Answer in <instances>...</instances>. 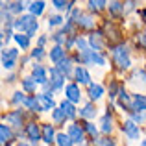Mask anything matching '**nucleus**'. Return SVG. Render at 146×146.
<instances>
[{
  "mask_svg": "<svg viewBox=\"0 0 146 146\" xmlns=\"http://www.w3.org/2000/svg\"><path fill=\"white\" fill-rule=\"evenodd\" d=\"M80 146H89V144H85V143H83V144H80Z\"/></svg>",
  "mask_w": 146,
  "mask_h": 146,
  "instance_id": "44",
  "label": "nucleus"
},
{
  "mask_svg": "<svg viewBox=\"0 0 146 146\" xmlns=\"http://www.w3.org/2000/svg\"><path fill=\"white\" fill-rule=\"evenodd\" d=\"M52 120H54V124H63L67 120V115H65V111L61 107H56L52 111Z\"/></svg>",
  "mask_w": 146,
  "mask_h": 146,
  "instance_id": "29",
  "label": "nucleus"
},
{
  "mask_svg": "<svg viewBox=\"0 0 146 146\" xmlns=\"http://www.w3.org/2000/svg\"><path fill=\"white\" fill-rule=\"evenodd\" d=\"M61 109L65 111V115H67V118H76V115H78V111H76V106L72 102H68V100H63L61 102Z\"/></svg>",
  "mask_w": 146,
  "mask_h": 146,
  "instance_id": "21",
  "label": "nucleus"
},
{
  "mask_svg": "<svg viewBox=\"0 0 146 146\" xmlns=\"http://www.w3.org/2000/svg\"><path fill=\"white\" fill-rule=\"evenodd\" d=\"M46 43V35H41L39 37V41H37V44H39V48H43V44Z\"/></svg>",
  "mask_w": 146,
  "mask_h": 146,
  "instance_id": "40",
  "label": "nucleus"
},
{
  "mask_svg": "<svg viewBox=\"0 0 146 146\" xmlns=\"http://www.w3.org/2000/svg\"><path fill=\"white\" fill-rule=\"evenodd\" d=\"M22 118H24L22 109H15V111H11V113L4 115V124L13 126V128H21L22 126Z\"/></svg>",
  "mask_w": 146,
  "mask_h": 146,
  "instance_id": "7",
  "label": "nucleus"
},
{
  "mask_svg": "<svg viewBox=\"0 0 146 146\" xmlns=\"http://www.w3.org/2000/svg\"><path fill=\"white\" fill-rule=\"evenodd\" d=\"M32 78L35 80L39 85H46V83H48V70L43 67V65H33V68H32Z\"/></svg>",
  "mask_w": 146,
  "mask_h": 146,
  "instance_id": "10",
  "label": "nucleus"
},
{
  "mask_svg": "<svg viewBox=\"0 0 146 146\" xmlns=\"http://www.w3.org/2000/svg\"><path fill=\"white\" fill-rule=\"evenodd\" d=\"M48 83H50V87H52L54 91H61L63 87H67L65 85V76L57 70V67L50 68V82Z\"/></svg>",
  "mask_w": 146,
  "mask_h": 146,
  "instance_id": "5",
  "label": "nucleus"
},
{
  "mask_svg": "<svg viewBox=\"0 0 146 146\" xmlns=\"http://www.w3.org/2000/svg\"><path fill=\"white\" fill-rule=\"evenodd\" d=\"M122 131H124V135H126V139H128V141H139V137H141L139 124H135L131 118L124 120V124H122Z\"/></svg>",
  "mask_w": 146,
  "mask_h": 146,
  "instance_id": "4",
  "label": "nucleus"
},
{
  "mask_svg": "<svg viewBox=\"0 0 146 146\" xmlns=\"http://www.w3.org/2000/svg\"><path fill=\"white\" fill-rule=\"evenodd\" d=\"M65 98L72 104H78L82 100V91H80V85L78 83H68L65 87Z\"/></svg>",
  "mask_w": 146,
  "mask_h": 146,
  "instance_id": "9",
  "label": "nucleus"
},
{
  "mask_svg": "<svg viewBox=\"0 0 146 146\" xmlns=\"http://www.w3.org/2000/svg\"><path fill=\"white\" fill-rule=\"evenodd\" d=\"M56 144H57V146H74L72 139L67 135V133H57V137H56Z\"/></svg>",
  "mask_w": 146,
  "mask_h": 146,
  "instance_id": "30",
  "label": "nucleus"
},
{
  "mask_svg": "<svg viewBox=\"0 0 146 146\" xmlns=\"http://www.w3.org/2000/svg\"><path fill=\"white\" fill-rule=\"evenodd\" d=\"M104 96V87L100 85V83H91L89 85V98L91 102H96Z\"/></svg>",
  "mask_w": 146,
  "mask_h": 146,
  "instance_id": "20",
  "label": "nucleus"
},
{
  "mask_svg": "<svg viewBox=\"0 0 146 146\" xmlns=\"http://www.w3.org/2000/svg\"><path fill=\"white\" fill-rule=\"evenodd\" d=\"M11 139H13V131H11V128L7 124H2V126H0V143L6 146Z\"/></svg>",
  "mask_w": 146,
  "mask_h": 146,
  "instance_id": "22",
  "label": "nucleus"
},
{
  "mask_svg": "<svg viewBox=\"0 0 146 146\" xmlns=\"http://www.w3.org/2000/svg\"><path fill=\"white\" fill-rule=\"evenodd\" d=\"M93 146H115V141L109 137H98L93 141Z\"/></svg>",
  "mask_w": 146,
  "mask_h": 146,
  "instance_id": "34",
  "label": "nucleus"
},
{
  "mask_svg": "<svg viewBox=\"0 0 146 146\" xmlns=\"http://www.w3.org/2000/svg\"><path fill=\"white\" fill-rule=\"evenodd\" d=\"M100 131L102 133H111L113 131V117L109 113H106L100 118Z\"/></svg>",
  "mask_w": 146,
  "mask_h": 146,
  "instance_id": "19",
  "label": "nucleus"
},
{
  "mask_svg": "<svg viewBox=\"0 0 146 146\" xmlns=\"http://www.w3.org/2000/svg\"><path fill=\"white\" fill-rule=\"evenodd\" d=\"M94 24H96V21H94L93 15H82V19L78 21V26L80 28H85V30L94 28Z\"/></svg>",
  "mask_w": 146,
  "mask_h": 146,
  "instance_id": "24",
  "label": "nucleus"
},
{
  "mask_svg": "<svg viewBox=\"0 0 146 146\" xmlns=\"http://www.w3.org/2000/svg\"><path fill=\"white\" fill-rule=\"evenodd\" d=\"M80 117L85 118L87 122H89V118H94V117H96V107H94V104L93 102H87L85 106L80 109Z\"/></svg>",
  "mask_w": 146,
  "mask_h": 146,
  "instance_id": "16",
  "label": "nucleus"
},
{
  "mask_svg": "<svg viewBox=\"0 0 146 146\" xmlns=\"http://www.w3.org/2000/svg\"><path fill=\"white\" fill-rule=\"evenodd\" d=\"M32 57H33V59H43V57H44V48H39V46L33 48L32 50Z\"/></svg>",
  "mask_w": 146,
  "mask_h": 146,
  "instance_id": "38",
  "label": "nucleus"
},
{
  "mask_svg": "<svg viewBox=\"0 0 146 146\" xmlns=\"http://www.w3.org/2000/svg\"><path fill=\"white\" fill-rule=\"evenodd\" d=\"M109 11L113 15L124 13V4H122V2H109Z\"/></svg>",
  "mask_w": 146,
  "mask_h": 146,
  "instance_id": "36",
  "label": "nucleus"
},
{
  "mask_svg": "<svg viewBox=\"0 0 146 146\" xmlns=\"http://www.w3.org/2000/svg\"><path fill=\"white\" fill-rule=\"evenodd\" d=\"M141 146H146V139H143V141H141Z\"/></svg>",
  "mask_w": 146,
  "mask_h": 146,
  "instance_id": "42",
  "label": "nucleus"
},
{
  "mask_svg": "<svg viewBox=\"0 0 146 146\" xmlns=\"http://www.w3.org/2000/svg\"><path fill=\"white\" fill-rule=\"evenodd\" d=\"M131 120L135 122V124H141V122L146 120V115H143V113H131Z\"/></svg>",
  "mask_w": 146,
  "mask_h": 146,
  "instance_id": "39",
  "label": "nucleus"
},
{
  "mask_svg": "<svg viewBox=\"0 0 146 146\" xmlns=\"http://www.w3.org/2000/svg\"><path fill=\"white\" fill-rule=\"evenodd\" d=\"M19 50L17 48H2V67L4 70H11L17 65Z\"/></svg>",
  "mask_w": 146,
  "mask_h": 146,
  "instance_id": "3",
  "label": "nucleus"
},
{
  "mask_svg": "<svg viewBox=\"0 0 146 146\" xmlns=\"http://www.w3.org/2000/svg\"><path fill=\"white\" fill-rule=\"evenodd\" d=\"M65 57H67V50L63 46H54L50 50V61H52L54 65H59Z\"/></svg>",
  "mask_w": 146,
  "mask_h": 146,
  "instance_id": "14",
  "label": "nucleus"
},
{
  "mask_svg": "<svg viewBox=\"0 0 146 146\" xmlns=\"http://www.w3.org/2000/svg\"><path fill=\"white\" fill-rule=\"evenodd\" d=\"M37 100H39V106H41V111H50V109H56V104H54L52 96L48 94H37Z\"/></svg>",
  "mask_w": 146,
  "mask_h": 146,
  "instance_id": "17",
  "label": "nucleus"
},
{
  "mask_svg": "<svg viewBox=\"0 0 146 146\" xmlns=\"http://www.w3.org/2000/svg\"><path fill=\"white\" fill-rule=\"evenodd\" d=\"M74 78H76V82L78 83H83V85H91V74H89V70H87L85 67H76V70H74Z\"/></svg>",
  "mask_w": 146,
  "mask_h": 146,
  "instance_id": "13",
  "label": "nucleus"
},
{
  "mask_svg": "<svg viewBox=\"0 0 146 146\" xmlns=\"http://www.w3.org/2000/svg\"><path fill=\"white\" fill-rule=\"evenodd\" d=\"M37 85H39V83H37L32 76H28V78L22 80V89H24L26 93H35V91H37Z\"/></svg>",
  "mask_w": 146,
  "mask_h": 146,
  "instance_id": "27",
  "label": "nucleus"
},
{
  "mask_svg": "<svg viewBox=\"0 0 146 146\" xmlns=\"http://www.w3.org/2000/svg\"><path fill=\"white\" fill-rule=\"evenodd\" d=\"M26 98L28 96H26L22 91H17V93H13V96H11V104H13V106H24Z\"/></svg>",
  "mask_w": 146,
  "mask_h": 146,
  "instance_id": "31",
  "label": "nucleus"
},
{
  "mask_svg": "<svg viewBox=\"0 0 146 146\" xmlns=\"http://www.w3.org/2000/svg\"><path fill=\"white\" fill-rule=\"evenodd\" d=\"M35 19L37 17H33V15H21L15 19L13 28L17 30V33H26L28 37H33L35 32L39 30V22Z\"/></svg>",
  "mask_w": 146,
  "mask_h": 146,
  "instance_id": "1",
  "label": "nucleus"
},
{
  "mask_svg": "<svg viewBox=\"0 0 146 146\" xmlns=\"http://www.w3.org/2000/svg\"><path fill=\"white\" fill-rule=\"evenodd\" d=\"M13 41L21 46V50H28L30 48V37L26 35V33H15Z\"/></svg>",
  "mask_w": 146,
  "mask_h": 146,
  "instance_id": "23",
  "label": "nucleus"
},
{
  "mask_svg": "<svg viewBox=\"0 0 146 146\" xmlns=\"http://www.w3.org/2000/svg\"><path fill=\"white\" fill-rule=\"evenodd\" d=\"M26 135H28L30 143L37 144L43 139V129H41L39 124H35V122H28V124H26Z\"/></svg>",
  "mask_w": 146,
  "mask_h": 146,
  "instance_id": "8",
  "label": "nucleus"
},
{
  "mask_svg": "<svg viewBox=\"0 0 146 146\" xmlns=\"http://www.w3.org/2000/svg\"><path fill=\"white\" fill-rule=\"evenodd\" d=\"M43 141L46 144H50V143H54L56 141V137H57V133L54 131V124H43Z\"/></svg>",
  "mask_w": 146,
  "mask_h": 146,
  "instance_id": "18",
  "label": "nucleus"
},
{
  "mask_svg": "<svg viewBox=\"0 0 146 146\" xmlns=\"http://www.w3.org/2000/svg\"><path fill=\"white\" fill-rule=\"evenodd\" d=\"M131 111L133 113H146V96L144 94H133Z\"/></svg>",
  "mask_w": 146,
  "mask_h": 146,
  "instance_id": "12",
  "label": "nucleus"
},
{
  "mask_svg": "<svg viewBox=\"0 0 146 146\" xmlns=\"http://www.w3.org/2000/svg\"><path fill=\"white\" fill-rule=\"evenodd\" d=\"M44 7H46V4L39 0V2H32V4L28 6V9H30V15H33V17H39V15L44 11Z\"/></svg>",
  "mask_w": 146,
  "mask_h": 146,
  "instance_id": "26",
  "label": "nucleus"
},
{
  "mask_svg": "<svg viewBox=\"0 0 146 146\" xmlns=\"http://www.w3.org/2000/svg\"><path fill=\"white\" fill-rule=\"evenodd\" d=\"M111 56H113V61L118 68H129L131 67V59H129V50L126 44H118L117 48L111 50Z\"/></svg>",
  "mask_w": 146,
  "mask_h": 146,
  "instance_id": "2",
  "label": "nucleus"
},
{
  "mask_svg": "<svg viewBox=\"0 0 146 146\" xmlns=\"http://www.w3.org/2000/svg\"><path fill=\"white\" fill-rule=\"evenodd\" d=\"M22 9H24V2H9V13L11 15H19L21 17Z\"/></svg>",
  "mask_w": 146,
  "mask_h": 146,
  "instance_id": "33",
  "label": "nucleus"
},
{
  "mask_svg": "<svg viewBox=\"0 0 146 146\" xmlns=\"http://www.w3.org/2000/svg\"><path fill=\"white\" fill-rule=\"evenodd\" d=\"M87 6H89L91 11H102V9H106V6H109V4L104 2V0H91Z\"/></svg>",
  "mask_w": 146,
  "mask_h": 146,
  "instance_id": "32",
  "label": "nucleus"
},
{
  "mask_svg": "<svg viewBox=\"0 0 146 146\" xmlns=\"http://www.w3.org/2000/svg\"><path fill=\"white\" fill-rule=\"evenodd\" d=\"M19 146H28V144H26V143H19Z\"/></svg>",
  "mask_w": 146,
  "mask_h": 146,
  "instance_id": "43",
  "label": "nucleus"
},
{
  "mask_svg": "<svg viewBox=\"0 0 146 146\" xmlns=\"http://www.w3.org/2000/svg\"><path fill=\"white\" fill-rule=\"evenodd\" d=\"M89 46L91 50H94V52H102L104 48V33H93V35L89 37Z\"/></svg>",
  "mask_w": 146,
  "mask_h": 146,
  "instance_id": "15",
  "label": "nucleus"
},
{
  "mask_svg": "<svg viewBox=\"0 0 146 146\" xmlns=\"http://www.w3.org/2000/svg\"><path fill=\"white\" fill-rule=\"evenodd\" d=\"M72 63H74V61H72V57H65V59L57 65V70H59L65 78H70V76H74V70H76V67Z\"/></svg>",
  "mask_w": 146,
  "mask_h": 146,
  "instance_id": "11",
  "label": "nucleus"
},
{
  "mask_svg": "<svg viewBox=\"0 0 146 146\" xmlns=\"http://www.w3.org/2000/svg\"><path fill=\"white\" fill-rule=\"evenodd\" d=\"M63 21H65V19L61 17V15H50V17H48V26H50V28H56V26L63 24Z\"/></svg>",
  "mask_w": 146,
  "mask_h": 146,
  "instance_id": "35",
  "label": "nucleus"
},
{
  "mask_svg": "<svg viewBox=\"0 0 146 146\" xmlns=\"http://www.w3.org/2000/svg\"><path fill=\"white\" fill-rule=\"evenodd\" d=\"M67 135L72 139V143L74 144H83V141H85V129L83 128H80L78 124H70L68 126V129H67Z\"/></svg>",
  "mask_w": 146,
  "mask_h": 146,
  "instance_id": "6",
  "label": "nucleus"
},
{
  "mask_svg": "<svg viewBox=\"0 0 146 146\" xmlns=\"http://www.w3.org/2000/svg\"><path fill=\"white\" fill-rule=\"evenodd\" d=\"M52 6H54V9H57V11H72L74 9V2H63V0H54L52 2Z\"/></svg>",
  "mask_w": 146,
  "mask_h": 146,
  "instance_id": "28",
  "label": "nucleus"
},
{
  "mask_svg": "<svg viewBox=\"0 0 146 146\" xmlns=\"http://www.w3.org/2000/svg\"><path fill=\"white\" fill-rule=\"evenodd\" d=\"M141 41H143V43H144V44H146V32H144V33H143V35H141Z\"/></svg>",
  "mask_w": 146,
  "mask_h": 146,
  "instance_id": "41",
  "label": "nucleus"
},
{
  "mask_svg": "<svg viewBox=\"0 0 146 146\" xmlns=\"http://www.w3.org/2000/svg\"><path fill=\"white\" fill-rule=\"evenodd\" d=\"M83 129H85V131L87 133H89V135L91 137H94V139H98V128H96V126H94V124H91V122H83Z\"/></svg>",
  "mask_w": 146,
  "mask_h": 146,
  "instance_id": "37",
  "label": "nucleus"
},
{
  "mask_svg": "<svg viewBox=\"0 0 146 146\" xmlns=\"http://www.w3.org/2000/svg\"><path fill=\"white\" fill-rule=\"evenodd\" d=\"M24 107L30 109V111H41L39 100H37L35 94H28V98H26V102H24Z\"/></svg>",
  "mask_w": 146,
  "mask_h": 146,
  "instance_id": "25",
  "label": "nucleus"
}]
</instances>
